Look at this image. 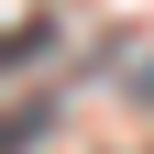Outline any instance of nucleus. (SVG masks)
<instances>
[{
    "label": "nucleus",
    "instance_id": "1",
    "mask_svg": "<svg viewBox=\"0 0 154 154\" xmlns=\"http://www.w3.org/2000/svg\"><path fill=\"white\" fill-rule=\"evenodd\" d=\"M33 132H44V110H0V154H22Z\"/></svg>",
    "mask_w": 154,
    "mask_h": 154
},
{
    "label": "nucleus",
    "instance_id": "2",
    "mask_svg": "<svg viewBox=\"0 0 154 154\" xmlns=\"http://www.w3.org/2000/svg\"><path fill=\"white\" fill-rule=\"evenodd\" d=\"M33 44H44V33H0V77L22 66V55H33Z\"/></svg>",
    "mask_w": 154,
    "mask_h": 154
}]
</instances>
